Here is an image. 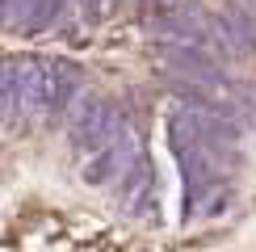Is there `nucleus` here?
Segmentation results:
<instances>
[{
  "instance_id": "1",
  "label": "nucleus",
  "mask_w": 256,
  "mask_h": 252,
  "mask_svg": "<svg viewBox=\"0 0 256 252\" xmlns=\"http://www.w3.org/2000/svg\"><path fill=\"white\" fill-rule=\"evenodd\" d=\"M84 72L76 63L63 59H42V101H46V118H68L72 105L84 97Z\"/></svg>"
},
{
  "instance_id": "2",
  "label": "nucleus",
  "mask_w": 256,
  "mask_h": 252,
  "mask_svg": "<svg viewBox=\"0 0 256 252\" xmlns=\"http://www.w3.org/2000/svg\"><path fill=\"white\" fill-rule=\"evenodd\" d=\"M222 26H227V34H231V42H236L240 50H256V13L248 4L231 0V4L222 8Z\"/></svg>"
},
{
  "instance_id": "3",
  "label": "nucleus",
  "mask_w": 256,
  "mask_h": 252,
  "mask_svg": "<svg viewBox=\"0 0 256 252\" xmlns=\"http://www.w3.org/2000/svg\"><path fill=\"white\" fill-rule=\"evenodd\" d=\"M76 4H80V13L88 21H101V17H110L118 8V0H76Z\"/></svg>"
}]
</instances>
